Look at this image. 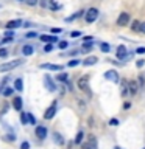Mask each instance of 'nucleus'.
Listing matches in <instances>:
<instances>
[{
	"label": "nucleus",
	"instance_id": "obj_1",
	"mask_svg": "<svg viewBox=\"0 0 145 149\" xmlns=\"http://www.w3.org/2000/svg\"><path fill=\"white\" fill-rule=\"evenodd\" d=\"M77 86H78L80 90H81L84 95H86L89 100H91V98H92V90H91V87H89V76L80 78V79H78V82H77Z\"/></svg>",
	"mask_w": 145,
	"mask_h": 149
},
{
	"label": "nucleus",
	"instance_id": "obj_2",
	"mask_svg": "<svg viewBox=\"0 0 145 149\" xmlns=\"http://www.w3.org/2000/svg\"><path fill=\"white\" fill-rule=\"evenodd\" d=\"M25 61L23 59H14L11 61V62H5V64H0V73H5V72H11V70H14L16 67H19V65H22Z\"/></svg>",
	"mask_w": 145,
	"mask_h": 149
},
{
	"label": "nucleus",
	"instance_id": "obj_3",
	"mask_svg": "<svg viewBox=\"0 0 145 149\" xmlns=\"http://www.w3.org/2000/svg\"><path fill=\"white\" fill-rule=\"evenodd\" d=\"M56 112H58V101H53L50 104V107L45 109V113H44V120H53Z\"/></svg>",
	"mask_w": 145,
	"mask_h": 149
},
{
	"label": "nucleus",
	"instance_id": "obj_4",
	"mask_svg": "<svg viewBox=\"0 0 145 149\" xmlns=\"http://www.w3.org/2000/svg\"><path fill=\"white\" fill-rule=\"evenodd\" d=\"M97 19H98V9H97V8H91V9H87L86 14H84V20H86L87 23L95 22Z\"/></svg>",
	"mask_w": 145,
	"mask_h": 149
},
{
	"label": "nucleus",
	"instance_id": "obj_5",
	"mask_svg": "<svg viewBox=\"0 0 145 149\" xmlns=\"http://www.w3.org/2000/svg\"><path fill=\"white\" fill-rule=\"evenodd\" d=\"M130 20H131V17H130L128 13H120V16L117 17V25L126 26V25H130Z\"/></svg>",
	"mask_w": 145,
	"mask_h": 149
},
{
	"label": "nucleus",
	"instance_id": "obj_6",
	"mask_svg": "<svg viewBox=\"0 0 145 149\" xmlns=\"http://www.w3.org/2000/svg\"><path fill=\"white\" fill-rule=\"evenodd\" d=\"M120 93H122V96H130L131 93H130V81L128 79H120Z\"/></svg>",
	"mask_w": 145,
	"mask_h": 149
},
{
	"label": "nucleus",
	"instance_id": "obj_7",
	"mask_svg": "<svg viewBox=\"0 0 145 149\" xmlns=\"http://www.w3.org/2000/svg\"><path fill=\"white\" fill-rule=\"evenodd\" d=\"M44 84H45V87H47V90L49 92H56V84H55V81L51 79V76L50 74H45L44 76Z\"/></svg>",
	"mask_w": 145,
	"mask_h": 149
},
{
	"label": "nucleus",
	"instance_id": "obj_8",
	"mask_svg": "<svg viewBox=\"0 0 145 149\" xmlns=\"http://www.w3.org/2000/svg\"><path fill=\"white\" fill-rule=\"evenodd\" d=\"M105 78L108 79V81H111V82H120V76H119V73L115 72V70H108V72L105 73Z\"/></svg>",
	"mask_w": 145,
	"mask_h": 149
},
{
	"label": "nucleus",
	"instance_id": "obj_9",
	"mask_svg": "<svg viewBox=\"0 0 145 149\" xmlns=\"http://www.w3.org/2000/svg\"><path fill=\"white\" fill-rule=\"evenodd\" d=\"M131 54L126 53V47L125 45H119L117 47V58H119L120 61H125V59H128Z\"/></svg>",
	"mask_w": 145,
	"mask_h": 149
},
{
	"label": "nucleus",
	"instance_id": "obj_10",
	"mask_svg": "<svg viewBox=\"0 0 145 149\" xmlns=\"http://www.w3.org/2000/svg\"><path fill=\"white\" fill-rule=\"evenodd\" d=\"M34 134H36V137L39 138V140H44L47 137V134H49V130H47L45 126H36Z\"/></svg>",
	"mask_w": 145,
	"mask_h": 149
},
{
	"label": "nucleus",
	"instance_id": "obj_11",
	"mask_svg": "<svg viewBox=\"0 0 145 149\" xmlns=\"http://www.w3.org/2000/svg\"><path fill=\"white\" fill-rule=\"evenodd\" d=\"M39 68H47V70H51V72H63V65L59 64H41Z\"/></svg>",
	"mask_w": 145,
	"mask_h": 149
},
{
	"label": "nucleus",
	"instance_id": "obj_12",
	"mask_svg": "<svg viewBox=\"0 0 145 149\" xmlns=\"http://www.w3.org/2000/svg\"><path fill=\"white\" fill-rule=\"evenodd\" d=\"M5 26H6V30H14V28L23 26V22L20 20V19H14V20H8Z\"/></svg>",
	"mask_w": 145,
	"mask_h": 149
},
{
	"label": "nucleus",
	"instance_id": "obj_13",
	"mask_svg": "<svg viewBox=\"0 0 145 149\" xmlns=\"http://www.w3.org/2000/svg\"><path fill=\"white\" fill-rule=\"evenodd\" d=\"M98 62V58L97 56H89V58H86V59H83V65L84 67H91V65H95Z\"/></svg>",
	"mask_w": 145,
	"mask_h": 149
},
{
	"label": "nucleus",
	"instance_id": "obj_14",
	"mask_svg": "<svg viewBox=\"0 0 145 149\" xmlns=\"http://www.w3.org/2000/svg\"><path fill=\"white\" fill-rule=\"evenodd\" d=\"M39 39L42 42H45V44H55V42H58V37H56V36H49V34L39 36Z\"/></svg>",
	"mask_w": 145,
	"mask_h": 149
},
{
	"label": "nucleus",
	"instance_id": "obj_15",
	"mask_svg": "<svg viewBox=\"0 0 145 149\" xmlns=\"http://www.w3.org/2000/svg\"><path fill=\"white\" fill-rule=\"evenodd\" d=\"M13 107H14V109H16L17 112H20V110H22V107H23V101H22V98H20V96L13 98Z\"/></svg>",
	"mask_w": 145,
	"mask_h": 149
},
{
	"label": "nucleus",
	"instance_id": "obj_16",
	"mask_svg": "<svg viewBox=\"0 0 145 149\" xmlns=\"http://www.w3.org/2000/svg\"><path fill=\"white\" fill-rule=\"evenodd\" d=\"M84 14H86V11H83V9H81V11H77V13H75V14H72V16L65 17L64 20H65V22H72V20H77V19H80V17H83Z\"/></svg>",
	"mask_w": 145,
	"mask_h": 149
},
{
	"label": "nucleus",
	"instance_id": "obj_17",
	"mask_svg": "<svg viewBox=\"0 0 145 149\" xmlns=\"http://www.w3.org/2000/svg\"><path fill=\"white\" fill-rule=\"evenodd\" d=\"M86 143H89V146H91L92 149H97L98 148V141H97V137L95 135H87V141Z\"/></svg>",
	"mask_w": 145,
	"mask_h": 149
},
{
	"label": "nucleus",
	"instance_id": "obj_18",
	"mask_svg": "<svg viewBox=\"0 0 145 149\" xmlns=\"http://www.w3.org/2000/svg\"><path fill=\"white\" fill-rule=\"evenodd\" d=\"M139 88L140 87H139V82L137 81H134V79H133V81H130V93H131V95H136Z\"/></svg>",
	"mask_w": 145,
	"mask_h": 149
},
{
	"label": "nucleus",
	"instance_id": "obj_19",
	"mask_svg": "<svg viewBox=\"0 0 145 149\" xmlns=\"http://www.w3.org/2000/svg\"><path fill=\"white\" fill-rule=\"evenodd\" d=\"M22 53H23V56H31L33 53H34V47L33 45H23L22 47Z\"/></svg>",
	"mask_w": 145,
	"mask_h": 149
},
{
	"label": "nucleus",
	"instance_id": "obj_20",
	"mask_svg": "<svg viewBox=\"0 0 145 149\" xmlns=\"http://www.w3.org/2000/svg\"><path fill=\"white\" fill-rule=\"evenodd\" d=\"M56 81L67 84V82H69V74H67V73H64V72H59L58 74H56Z\"/></svg>",
	"mask_w": 145,
	"mask_h": 149
},
{
	"label": "nucleus",
	"instance_id": "obj_21",
	"mask_svg": "<svg viewBox=\"0 0 145 149\" xmlns=\"http://www.w3.org/2000/svg\"><path fill=\"white\" fill-rule=\"evenodd\" d=\"M92 47H94V42H84L80 51H81V53H89V51L92 50Z\"/></svg>",
	"mask_w": 145,
	"mask_h": 149
},
{
	"label": "nucleus",
	"instance_id": "obj_22",
	"mask_svg": "<svg viewBox=\"0 0 145 149\" xmlns=\"http://www.w3.org/2000/svg\"><path fill=\"white\" fill-rule=\"evenodd\" d=\"M14 90H17V92L23 90V79L22 78H17L16 81H14Z\"/></svg>",
	"mask_w": 145,
	"mask_h": 149
},
{
	"label": "nucleus",
	"instance_id": "obj_23",
	"mask_svg": "<svg viewBox=\"0 0 145 149\" xmlns=\"http://www.w3.org/2000/svg\"><path fill=\"white\" fill-rule=\"evenodd\" d=\"M14 39V33H13V30H6V33H5V37H3V44H6V42H11Z\"/></svg>",
	"mask_w": 145,
	"mask_h": 149
},
{
	"label": "nucleus",
	"instance_id": "obj_24",
	"mask_svg": "<svg viewBox=\"0 0 145 149\" xmlns=\"http://www.w3.org/2000/svg\"><path fill=\"white\" fill-rule=\"evenodd\" d=\"M83 138H84V132L80 130V132L75 135V144H83Z\"/></svg>",
	"mask_w": 145,
	"mask_h": 149
},
{
	"label": "nucleus",
	"instance_id": "obj_25",
	"mask_svg": "<svg viewBox=\"0 0 145 149\" xmlns=\"http://www.w3.org/2000/svg\"><path fill=\"white\" fill-rule=\"evenodd\" d=\"M13 93H14V87H8V86H6V87L2 90V95H3V96H11Z\"/></svg>",
	"mask_w": 145,
	"mask_h": 149
},
{
	"label": "nucleus",
	"instance_id": "obj_26",
	"mask_svg": "<svg viewBox=\"0 0 145 149\" xmlns=\"http://www.w3.org/2000/svg\"><path fill=\"white\" fill-rule=\"evenodd\" d=\"M53 141H55V143H58V144H64V138L61 137V134L55 132V134H53Z\"/></svg>",
	"mask_w": 145,
	"mask_h": 149
},
{
	"label": "nucleus",
	"instance_id": "obj_27",
	"mask_svg": "<svg viewBox=\"0 0 145 149\" xmlns=\"http://www.w3.org/2000/svg\"><path fill=\"white\" fill-rule=\"evenodd\" d=\"M100 50L103 51V53H109V51H111V45L106 44V42H100Z\"/></svg>",
	"mask_w": 145,
	"mask_h": 149
},
{
	"label": "nucleus",
	"instance_id": "obj_28",
	"mask_svg": "<svg viewBox=\"0 0 145 149\" xmlns=\"http://www.w3.org/2000/svg\"><path fill=\"white\" fill-rule=\"evenodd\" d=\"M20 121H22L23 126L28 124V113H27V112H22V110H20Z\"/></svg>",
	"mask_w": 145,
	"mask_h": 149
},
{
	"label": "nucleus",
	"instance_id": "obj_29",
	"mask_svg": "<svg viewBox=\"0 0 145 149\" xmlns=\"http://www.w3.org/2000/svg\"><path fill=\"white\" fill-rule=\"evenodd\" d=\"M49 8L51 11H56V9H59V5L56 3V0H49Z\"/></svg>",
	"mask_w": 145,
	"mask_h": 149
},
{
	"label": "nucleus",
	"instance_id": "obj_30",
	"mask_svg": "<svg viewBox=\"0 0 145 149\" xmlns=\"http://www.w3.org/2000/svg\"><path fill=\"white\" fill-rule=\"evenodd\" d=\"M77 104H78V107H80V110H86V102H84L81 98H77Z\"/></svg>",
	"mask_w": 145,
	"mask_h": 149
},
{
	"label": "nucleus",
	"instance_id": "obj_31",
	"mask_svg": "<svg viewBox=\"0 0 145 149\" xmlns=\"http://www.w3.org/2000/svg\"><path fill=\"white\" fill-rule=\"evenodd\" d=\"M131 31H140V22H137V20H134L133 22V25H131Z\"/></svg>",
	"mask_w": 145,
	"mask_h": 149
},
{
	"label": "nucleus",
	"instance_id": "obj_32",
	"mask_svg": "<svg viewBox=\"0 0 145 149\" xmlns=\"http://www.w3.org/2000/svg\"><path fill=\"white\" fill-rule=\"evenodd\" d=\"M81 64V61H78V59H70L69 62H67V67H77V65Z\"/></svg>",
	"mask_w": 145,
	"mask_h": 149
},
{
	"label": "nucleus",
	"instance_id": "obj_33",
	"mask_svg": "<svg viewBox=\"0 0 145 149\" xmlns=\"http://www.w3.org/2000/svg\"><path fill=\"white\" fill-rule=\"evenodd\" d=\"M8 81H9V78L8 76H5L3 79H2V82H0V93H2V90L5 87H6V84H8Z\"/></svg>",
	"mask_w": 145,
	"mask_h": 149
},
{
	"label": "nucleus",
	"instance_id": "obj_34",
	"mask_svg": "<svg viewBox=\"0 0 145 149\" xmlns=\"http://www.w3.org/2000/svg\"><path fill=\"white\" fill-rule=\"evenodd\" d=\"M137 82H139V87H140V88H144V87H145V76H144V74H139Z\"/></svg>",
	"mask_w": 145,
	"mask_h": 149
},
{
	"label": "nucleus",
	"instance_id": "obj_35",
	"mask_svg": "<svg viewBox=\"0 0 145 149\" xmlns=\"http://www.w3.org/2000/svg\"><path fill=\"white\" fill-rule=\"evenodd\" d=\"M67 47H69V42H65V40H61L59 44H58V48L59 50H65Z\"/></svg>",
	"mask_w": 145,
	"mask_h": 149
},
{
	"label": "nucleus",
	"instance_id": "obj_36",
	"mask_svg": "<svg viewBox=\"0 0 145 149\" xmlns=\"http://www.w3.org/2000/svg\"><path fill=\"white\" fill-rule=\"evenodd\" d=\"M8 54H9L8 48H0V58H6Z\"/></svg>",
	"mask_w": 145,
	"mask_h": 149
},
{
	"label": "nucleus",
	"instance_id": "obj_37",
	"mask_svg": "<svg viewBox=\"0 0 145 149\" xmlns=\"http://www.w3.org/2000/svg\"><path fill=\"white\" fill-rule=\"evenodd\" d=\"M33 37H37V33H36V31H30V33H27L25 39H33Z\"/></svg>",
	"mask_w": 145,
	"mask_h": 149
},
{
	"label": "nucleus",
	"instance_id": "obj_38",
	"mask_svg": "<svg viewBox=\"0 0 145 149\" xmlns=\"http://www.w3.org/2000/svg\"><path fill=\"white\" fill-rule=\"evenodd\" d=\"M44 51H45V53H50V51H53V44H45Z\"/></svg>",
	"mask_w": 145,
	"mask_h": 149
},
{
	"label": "nucleus",
	"instance_id": "obj_39",
	"mask_svg": "<svg viewBox=\"0 0 145 149\" xmlns=\"http://www.w3.org/2000/svg\"><path fill=\"white\" fill-rule=\"evenodd\" d=\"M28 124H36V118L31 113H28Z\"/></svg>",
	"mask_w": 145,
	"mask_h": 149
},
{
	"label": "nucleus",
	"instance_id": "obj_40",
	"mask_svg": "<svg viewBox=\"0 0 145 149\" xmlns=\"http://www.w3.org/2000/svg\"><path fill=\"white\" fill-rule=\"evenodd\" d=\"M120 123H119V120H117V118H111L109 120V126H119Z\"/></svg>",
	"mask_w": 145,
	"mask_h": 149
},
{
	"label": "nucleus",
	"instance_id": "obj_41",
	"mask_svg": "<svg viewBox=\"0 0 145 149\" xmlns=\"http://www.w3.org/2000/svg\"><path fill=\"white\" fill-rule=\"evenodd\" d=\"M39 5L42 8H49V0H39Z\"/></svg>",
	"mask_w": 145,
	"mask_h": 149
},
{
	"label": "nucleus",
	"instance_id": "obj_42",
	"mask_svg": "<svg viewBox=\"0 0 145 149\" xmlns=\"http://www.w3.org/2000/svg\"><path fill=\"white\" fill-rule=\"evenodd\" d=\"M27 5H30V6H34V5L39 3V0H25Z\"/></svg>",
	"mask_w": 145,
	"mask_h": 149
},
{
	"label": "nucleus",
	"instance_id": "obj_43",
	"mask_svg": "<svg viewBox=\"0 0 145 149\" xmlns=\"http://www.w3.org/2000/svg\"><path fill=\"white\" fill-rule=\"evenodd\" d=\"M20 149H30V143H28V141H22L20 143Z\"/></svg>",
	"mask_w": 145,
	"mask_h": 149
},
{
	"label": "nucleus",
	"instance_id": "obj_44",
	"mask_svg": "<svg viewBox=\"0 0 145 149\" xmlns=\"http://www.w3.org/2000/svg\"><path fill=\"white\" fill-rule=\"evenodd\" d=\"M5 140H6V141H14V140H16V137H14L13 134H9V135H6V137H5Z\"/></svg>",
	"mask_w": 145,
	"mask_h": 149
},
{
	"label": "nucleus",
	"instance_id": "obj_45",
	"mask_svg": "<svg viewBox=\"0 0 145 149\" xmlns=\"http://www.w3.org/2000/svg\"><path fill=\"white\" fill-rule=\"evenodd\" d=\"M144 64H145V61H144V59H139L137 62H136V65H137V68H142V67H144Z\"/></svg>",
	"mask_w": 145,
	"mask_h": 149
},
{
	"label": "nucleus",
	"instance_id": "obj_46",
	"mask_svg": "<svg viewBox=\"0 0 145 149\" xmlns=\"http://www.w3.org/2000/svg\"><path fill=\"white\" fill-rule=\"evenodd\" d=\"M78 36H81V33H80V31H72V33H70V37H78Z\"/></svg>",
	"mask_w": 145,
	"mask_h": 149
},
{
	"label": "nucleus",
	"instance_id": "obj_47",
	"mask_svg": "<svg viewBox=\"0 0 145 149\" xmlns=\"http://www.w3.org/2000/svg\"><path fill=\"white\" fill-rule=\"evenodd\" d=\"M83 40H84V42H92V40H94V37H92V36H84V37H83Z\"/></svg>",
	"mask_w": 145,
	"mask_h": 149
},
{
	"label": "nucleus",
	"instance_id": "obj_48",
	"mask_svg": "<svg viewBox=\"0 0 145 149\" xmlns=\"http://www.w3.org/2000/svg\"><path fill=\"white\" fill-rule=\"evenodd\" d=\"M136 51H137L139 54H145V47H139V48L136 50Z\"/></svg>",
	"mask_w": 145,
	"mask_h": 149
},
{
	"label": "nucleus",
	"instance_id": "obj_49",
	"mask_svg": "<svg viewBox=\"0 0 145 149\" xmlns=\"http://www.w3.org/2000/svg\"><path fill=\"white\" fill-rule=\"evenodd\" d=\"M61 31H63L61 28H51V33H53V34H59Z\"/></svg>",
	"mask_w": 145,
	"mask_h": 149
},
{
	"label": "nucleus",
	"instance_id": "obj_50",
	"mask_svg": "<svg viewBox=\"0 0 145 149\" xmlns=\"http://www.w3.org/2000/svg\"><path fill=\"white\" fill-rule=\"evenodd\" d=\"M139 33H142V34H145V22L140 23V31Z\"/></svg>",
	"mask_w": 145,
	"mask_h": 149
},
{
	"label": "nucleus",
	"instance_id": "obj_51",
	"mask_svg": "<svg viewBox=\"0 0 145 149\" xmlns=\"http://www.w3.org/2000/svg\"><path fill=\"white\" fill-rule=\"evenodd\" d=\"M81 149H92V148L89 146V143H83L81 144Z\"/></svg>",
	"mask_w": 145,
	"mask_h": 149
},
{
	"label": "nucleus",
	"instance_id": "obj_52",
	"mask_svg": "<svg viewBox=\"0 0 145 149\" xmlns=\"http://www.w3.org/2000/svg\"><path fill=\"white\" fill-rule=\"evenodd\" d=\"M8 109H9V106H8V104H5V106H3V109H2V115H3V113H6V110H8Z\"/></svg>",
	"mask_w": 145,
	"mask_h": 149
},
{
	"label": "nucleus",
	"instance_id": "obj_53",
	"mask_svg": "<svg viewBox=\"0 0 145 149\" xmlns=\"http://www.w3.org/2000/svg\"><path fill=\"white\" fill-rule=\"evenodd\" d=\"M123 107H125V109H130V107H131V102H125Z\"/></svg>",
	"mask_w": 145,
	"mask_h": 149
},
{
	"label": "nucleus",
	"instance_id": "obj_54",
	"mask_svg": "<svg viewBox=\"0 0 145 149\" xmlns=\"http://www.w3.org/2000/svg\"><path fill=\"white\" fill-rule=\"evenodd\" d=\"M114 149H122V148H120V146H115V148H114Z\"/></svg>",
	"mask_w": 145,
	"mask_h": 149
},
{
	"label": "nucleus",
	"instance_id": "obj_55",
	"mask_svg": "<svg viewBox=\"0 0 145 149\" xmlns=\"http://www.w3.org/2000/svg\"><path fill=\"white\" fill-rule=\"evenodd\" d=\"M17 2H25V0H17Z\"/></svg>",
	"mask_w": 145,
	"mask_h": 149
},
{
	"label": "nucleus",
	"instance_id": "obj_56",
	"mask_svg": "<svg viewBox=\"0 0 145 149\" xmlns=\"http://www.w3.org/2000/svg\"><path fill=\"white\" fill-rule=\"evenodd\" d=\"M144 149H145V148H144Z\"/></svg>",
	"mask_w": 145,
	"mask_h": 149
}]
</instances>
